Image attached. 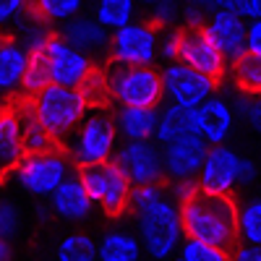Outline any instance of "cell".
<instances>
[{"instance_id": "10", "label": "cell", "mask_w": 261, "mask_h": 261, "mask_svg": "<svg viewBox=\"0 0 261 261\" xmlns=\"http://www.w3.org/2000/svg\"><path fill=\"white\" fill-rule=\"evenodd\" d=\"M241 165L243 154L230 144L209 146L196 175V188L214 196H235V191L241 188Z\"/></svg>"}, {"instance_id": "40", "label": "cell", "mask_w": 261, "mask_h": 261, "mask_svg": "<svg viewBox=\"0 0 261 261\" xmlns=\"http://www.w3.org/2000/svg\"><path fill=\"white\" fill-rule=\"evenodd\" d=\"M209 11H201V8H196V6H180V21H183V27L180 29H201L204 27V18H206Z\"/></svg>"}, {"instance_id": "26", "label": "cell", "mask_w": 261, "mask_h": 261, "mask_svg": "<svg viewBox=\"0 0 261 261\" xmlns=\"http://www.w3.org/2000/svg\"><path fill=\"white\" fill-rule=\"evenodd\" d=\"M136 13H139L136 0H94V11H92V16L107 32H115L130 24V21H136Z\"/></svg>"}, {"instance_id": "24", "label": "cell", "mask_w": 261, "mask_h": 261, "mask_svg": "<svg viewBox=\"0 0 261 261\" xmlns=\"http://www.w3.org/2000/svg\"><path fill=\"white\" fill-rule=\"evenodd\" d=\"M11 107H13V113H16V118H18V125H21V139H24V149H27V154H29V151H45V149L58 146V144L53 141V136L47 134V128L42 125L34 115H32L27 99H16Z\"/></svg>"}, {"instance_id": "46", "label": "cell", "mask_w": 261, "mask_h": 261, "mask_svg": "<svg viewBox=\"0 0 261 261\" xmlns=\"http://www.w3.org/2000/svg\"><path fill=\"white\" fill-rule=\"evenodd\" d=\"M170 261H183V258H180V256H178V253H175V256H172V258H170Z\"/></svg>"}, {"instance_id": "32", "label": "cell", "mask_w": 261, "mask_h": 261, "mask_svg": "<svg viewBox=\"0 0 261 261\" xmlns=\"http://www.w3.org/2000/svg\"><path fill=\"white\" fill-rule=\"evenodd\" d=\"M24 227V212L11 199V196L0 193V241H13Z\"/></svg>"}, {"instance_id": "27", "label": "cell", "mask_w": 261, "mask_h": 261, "mask_svg": "<svg viewBox=\"0 0 261 261\" xmlns=\"http://www.w3.org/2000/svg\"><path fill=\"white\" fill-rule=\"evenodd\" d=\"M86 0H29V11L50 27H63L65 21L84 13Z\"/></svg>"}, {"instance_id": "41", "label": "cell", "mask_w": 261, "mask_h": 261, "mask_svg": "<svg viewBox=\"0 0 261 261\" xmlns=\"http://www.w3.org/2000/svg\"><path fill=\"white\" fill-rule=\"evenodd\" d=\"M227 261H261V246L235 243L227 253Z\"/></svg>"}, {"instance_id": "25", "label": "cell", "mask_w": 261, "mask_h": 261, "mask_svg": "<svg viewBox=\"0 0 261 261\" xmlns=\"http://www.w3.org/2000/svg\"><path fill=\"white\" fill-rule=\"evenodd\" d=\"M11 37H13L27 53H45V47L50 45V39L55 37V32H53L50 24H45V21L37 18V16L29 11V13L13 27V34H11Z\"/></svg>"}, {"instance_id": "38", "label": "cell", "mask_w": 261, "mask_h": 261, "mask_svg": "<svg viewBox=\"0 0 261 261\" xmlns=\"http://www.w3.org/2000/svg\"><path fill=\"white\" fill-rule=\"evenodd\" d=\"M214 8L230 11L241 16L243 21H258L261 18V0H214Z\"/></svg>"}, {"instance_id": "11", "label": "cell", "mask_w": 261, "mask_h": 261, "mask_svg": "<svg viewBox=\"0 0 261 261\" xmlns=\"http://www.w3.org/2000/svg\"><path fill=\"white\" fill-rule=\"evenodd\" d=\"M113 162L123 170L134 188L165 183L162 170V149L154 141H120Z\"/></svg>"}, {"instance_id": "17", "label": "cell", "mask_w": 261, "mask_h": 261, "mask_svg": "<svg viewBox=\"0 0 261 261\" xmlns=\"http://www.w3.org/2000/svg\"><path fill=\"white\" fill-rule=\"evenodd\" d=\"M58 37L65 45H71L73 50L89 55L92 60L102 58L107 53V42H110V32H107L92 13H79L76 18L65 21L58 32Z\"/></svg>"}, {"instance_id": "30", "label": "cell", "mask_w": 261, "mask_h": 261, "mask_svg": "<svg viewBox=\"0 0 261 261\" xmlns=\"http://www.w3.org/2000/svg\"><path fill=\"white\" fill-rule=\"evenodd\" d=\"M58 261H97V241L86 232L65 235L55 248Z\"/></svg>"}, {"instance_id": "12", "label": "cell", "mask_w": 261, "mask_h": 261, "mask_svg": "<svg viewBox=\"0 0 261 261\" xmlns=\"http://www.w3.org/2000/svg\"><path fill=\"white\" fill-rule=\"evenodd\" d=\"M206 144L199 136H183L162 146V170L167 186H196V175L206 157Z\"/></svg>"}, {"instance_id": "14", "label": "cell", "mask_w": 261, "mask_h": 261, "mask_svg": "<svg viewBox=\"0 0 261 261\" xmlns=\"http://www.w3.org/2000/svg\"><path fill=\"white\" fill-rule=\"evenodd\" d=\"M178 63H183L188 68H193L196 73L212 79L214 84L225 81V76H227V60L206 39V34L201 29H183L180 32Z\"/></svg>"}, {"instance_id": "22", "label": "cell", "mask_w": 261, "mask_h": 261, "mask_svg": "<svg viewBox=\"0 0 261 261\" xmlns=\"http://www.w3.org/2000/svg\"><path fill=\"white\" fill-rule=\"evenodd\" d=\"M196 134V118L193 110L178 105H160L157 107V128H154V141L160 149L178 141L183 136H193Z\"/></svg>"}, {"instance_id": "6", "label": "cell", "mask_w": 261, "mask_h": 261, "mask_svg": "<svg viewBox=\"0 0 261 261\" xmlns=\"http://www.w3.org/2000/svg\"><path fill=\"white\" fill-rule=\"evenodd\" d=\"M107 94L118 107H160L162 99V81L160 71L151 68H130V65H105Z\"/></svg>"}, {"instance_id": "19", "label": "cell", "mask_w": 261, "mask_h": 261, "mask_svg": "<svg viewBox=\"0 0 261 261\" xmlns=\"http://www.w3.org/2000/svg\"><path fill=\"white\" fill-rule=\"evenodd\" d=\"M29 53L13 37H0V97L16 99L27 71Z\"/></svg>"}, {"instance_id": "28", "label": "cell", "mask_w": 261, "mask_h": 261, "mask_svg": "<svg viewBox=\"0 0 261 261\" xmlns=\"http://www.w3.org/2000/svg\"><path fill=\"white\" fill-rule=\"evenodd\" d=\"M235 232L238 243L261 246V201L258 199H243L235 209Z\"/></svg>"}, {"instance_id": "33", "label": "cell", "mask_w": 261, "mask_h": 261, "mask_svg": "<svg viewBox=\"0 0 261 261\" xmlns=\"http://www.w3.org/2000/svg\"><path fill=\"white\" fill-rule=\"evenodd\" d=\"M232 105V115L235 120H241L246 128L251 130H258L261 128V102L256 94H248V92H238V97L230 99Z\"/></svg>"}, {"instance_id": "44", "label": "cell", "mask_w": 261, "mask_h": 261, "mask_svg": "<svg viewBox=\"0 0 261 261\" xmlns=\"http://www.w3.org/2000/svg\"><path fill=\"white\" fill-rule=\"evenodd\" d=\"M186 6H196V8H201V11H212L214 8V0H183Z\"/></svg>"}, {"instance_id": "29", "label": "cell", "mask_w": 261, "mask_h": 261, "mask_svg": "<svg viewBox=\"0 0 261 261\" xmlns=\"http://www.w3.org/2000/svg\"><path fill=\"white\" fill-rule=\"evenodd\" d=\"M45 86H50V71H47V58L45 53H29L27 71L21 79V89L16 99H32L37 97Z\"/></svg>"}, {"instance_id": "4", "label": "cell", "mask_w": 261, "mask_h": 261, "mask_svg": "<svg viewBox=\"0 0 261 261\" xmlns=\"http://www.w3.org/2000/svg\"><path fill=\"white\" fill-rule=\"evenodd\" d=\"M27 105L32 115L47 128V134L58 146H63V141L73 134V128L92 110L79 89H68V86H58V84L45 86L37 97L27 99Z\"/></svg>"}, {"instance_id": "23", "label": "cell", "mask_w": 261, "mask_h": 261, "mask_svg": "<svg viewBox=\"0 0 261 261\" xmlns=\"http://www.w3.org/2000/svg\"><path fill=\"white\" fill-rule=\"evenodd\" d=\"M144 251L136 232L107 230L97 241V261H141Z\"/></svg>"}, {"instance_id": "47", "label": "cell", "mask_w": 261, "mask_h": 261, "mask_svg": "<svg viewBox=\"0 0 261 261\" xmlns=\"http://www.w3.org/2000/svg\"><path fill=\"white\" fill-rule=\"evenodd\" d=\"M0 37H3V34H0Z\"/></svg>"}, {"instance_id": "35", "label": "cell", "mask_w": 261, "mask_h": 261, "mask_svg": "<svg viewBox=\"0 0 261 261\" xmlns=\"http://www.w3.org/2000/svg\"><path fill=\"white\" fill-rule=\"evenodd\" d=\"M230 251H222L217 246H206L201 241H191V238H183V243L178 248V256L183 261H227Z\"/></svg>"}, {"instance_id": "7", "label": "cell", "mask_w": 261, "mask_h": 261, "mask_svg": "<svg viewBox=\"0 0 261 261\" xmlns=\"http://www.w3.org/2000/svg\"><path fill=\"white\" fill-rule=\"evenodd\" d=\"M76 175L84 183L86 193H89L94 209L110 214V217H120L128 212L134 186H130V180L123 175V170L113 160L94 165V167L76 170Z\"/></svg>"}, {"instance_id": "20", "label": "cell", "mask_w": 261, "mask_h": 261, "mask_svg": "<svg viewBox=\"0 0 261 261\" xmlns=\"http://www.w3.org/2000/svg\"><path fill=\"white\" fill-rule=\"evenodd\" d=\"M27 149L21 139V125L13 113V107H0V180L11 178L18 162L24 160Z\"/></svg>"}, {"instance_id": "45", "label": "cell", "mask_w": 261, "mask_h": 261, "mask_svg": "<svg viewBox=\"0 0 261 261\" xmlns=\"http://www.w3.org/2000/svg\"><path fill=\"white\" fill-rule=\"evenodd\" d=\"M157 3H160V0H136V6H141V8H146V11L154 8Z\"/></svg>"}, {"instance_id": "39", "label": "cell", "mask_w": 261, "mask_h": 261, "mask_svg": "<svg viewBox=\"0 0 261 261\" xmlns=\"http://www.w3.org/2000/svg\"><path fill=\"white\" fill-rule=\"evenodd\" d=\"M29 13V0H0V29H13Z\"/></svg>"}, {"instance_id": "43", "label": "cell", "mask_w": 261, "mask_h": 261, "mask_svg": "<svg viewBox=\"0 0 261 261\" xmlns=\"http://www.w3.org/2000/svg\"><path fill=\"white\" fill-rule=\"evenodd\" d=\"M0 261H16L13 256V246L8 241H0Z\"/></svg>"}, {"instance_id": "42", "label": "cell", "mask_w": 261, "mask_h": 261, "mask_svg": "<svg viewBox=\"0 0 261 261\" xmlns=\"http://www.w3.org/2000/svg\"><path fill=\"white\" fill-rule=\"evenodd\" d=\"M246 53L248 55H261V18L248 21L246 29Z\"/></svg>"}, {"instance_id": "5", "label": "cell", "mask_w": 261, "mask_h": 261, "mask_svg": "<svg viewBox=\"0 0 261 261\" xmlns=\"http://www.w3.org/2000/svg\"><path fill=\"white\" fill-rule=\"evenodd\" d=\"M71 175H76V167L71 165L68 154L63 151V146H53L45 151H29V154H24V160L18 162L11 178L24 193L34 196V199H47Z\"/></svg>"}, {"instance_id": "18", "label": "cell", "mask_w": 261, "mask_h": 261, "mask_svg": "<svg viewBox=\"0 0 261 261\" xmlns=\"http://www.w3.org/2000/svg\"><path fill=\"white\" fill-rule=\"evenodd\" d=\"M50 212L63 222H86L94 212V204L86 193L84 183L79 180V175H71L68 180H63L50 196H47Z\"/></svg>"}, {"instance_id": "2", "label": "cell", "mask_w": 261, "mask_h": 261, "mask_svg": "<svg viewBox=\"0 0 261 261\" xmlns=\"http://www.w3.org/2000/svg\"><path fill=\"white\" fill-rule=\"evenodd\" d=\"M178 206H180V225L186 238L201 241L206 246H217L222 251H230L238 243L235 196H214L193 188Z\"/></svg>"}, {"instance_id": "1", "label": "cell", "mask_w": 261, "mask_h": 261, "mask_svg": "<svg viewBox=\"0 0 261 261\" xmlns=\"http://www.w3.org/2000/svg\"><path fill=\"white\" fill-rule=\"evenodd\" d=\"M128 212L136 217V238L151 261H170L178 253L186 235L180 225V206L167 183L134 188Z\"/></svg>"}, {"instance_id": "13", "label": "cell", "mask_w": 261, "mask_h": 261, "mask_svg": "<svg viewBox=\"0 0 261 261\" xmlns=\"http://www.w3.org/2000/svg\"><path fill=\"white\" fill-rule=\"evenodd\" d=\"M45 58H47L50 84L68 86V89H79V86L89 79V73L97 68V63L89 55H84V53L73 50L71 45H65L58 34L45 47Z\"/></svg>"}, {"instance_id": "21", "label": "cell", "mask_w": 261, "mask_h": 261, "mask_svg": "<svg viewBox=\"0 0 261 261\" xmlns=\"http://www.w3.org/2000/svg\"><path fill=\"white\" fill-rule=\"evenodd\" d=\"M113 123L120 141H151L157 128V107H118Z\"/></svg>"}, {"instance_id": "9", "label": "cell", "mask_w": 261, "mask_h": 261, "mask_svg": "<svg viewBox=\"0 0 261 261\" xmlns=\"http://www.w3.org/2000/svg\"><path fill=\"white\" fill-rule=\"evenodd\" d=\"M160 81H162V99H167V105L186 107V110H196L220 89V84L196 73L193 68L178 60L165 63V68L160 71Z\"/></svg>"}, {"instance_id": "8", "label": "cell", "mask_w": 261, "mask_h": 261, "mask_svg": "<svg viewBox=\"0 0 261 261\" xmlns=\"http://www.w3.org/2000/svg\"><path fill=\"white\" fill-rule=\"evenodd\" d=\"M157 39L160 29L149 21H130V24L110 32L107 42V63L130 65V68H151L157 63Z\"/></svg>"}, {"instance_id": "15", "label": "cell", "mask_w": 261, "mask_h": 261, "mask_svg": "<svg viewBox=\"0 0 261 261\" xmlns=\"http://www.w3.org/2000/svg\"><path fill=\"white\" fill-rule=\"evenodd\" d=\"M246 29H248V21L222 8H212L201 27L206 39L222 53L227 63H235L238 58L246 55Z\"/></svg>"}, {"instance_id": "37", "label": "cell", "mask_w": 261, "mask_h": 261, "mask_svg": "<svg viewBox=\"0 0 261 261\" xmlns=\"http://www.w3.org/2000/svg\"><path fill=\"white\" fill-rule=\"evenodd\" d=\"M180 32H183L180 27L160 29V39H157V60H162V63H175V60H178Z\"/></svg>"}, {"instance_id": "31", "label": "cell", "mask_w": 261, "mask_h": 261, "mask_svg": "<svg viewBox=\"0 0 261 261\" xmlns=\"http://www.w3.org/2000/svg\"><path fill=\"white\" fill-rule=\"evenodd\" d=\"M232 81L238 92L258 94L261 89V55H243L232 63Z\"/></svg>"}, {"instance_id": "16", "label": "cell", "mask_w": 261, "mask_h": 261, "mask_svg": "<svg viewBox=\"0 0 261 261\" xmlns=\"http://www.w3.org/2000/svg\"><path fill=\"white\" fill-rule=\"evenodd\" d=\"M193 118H196V136H199L206 146L227 144L232 130H235L232 105L222 94H214L204 105H199L193 110Z\"/></svg>"}, {"instance_id": "36", "label": "cell", "mask_w": 261, "mask_h": 261, "mask_svg": "<svg viewBox=\"0 0 261 261\" xmlns=\"http://www.w3.org/2000/svg\"><path fill=\"white\" fill-rule=\"evenodd\" d=\"M180 21V3L178 0H160L154 8H149V24L154 29L178 27Z\"/></svg>"}, {"instance_id": "34", "label": "cell", "mask_w": 261, "mask_h": 261, "mask_svg": "<svg viewBox=\"0 0 261 261\" xmlns=\"http://www.w3.org/2000/svg\"><path fill=\"white\" fill-rule=\"evenodd\" d=\"M79 92H81V97L86 99V105H89L92 110H97V107H105L107 102H110L105 71H102V68H94V71L89 73V79L79 86Z\"/></svg>"}, {"instance_id": "3", "label": "cell", "mask_w": 261, "mask_h": 261, "mask_svg": "<svg viewBox=\"0 0 261 261\" xmlns=\"http://www.w3.org/2000/svg\"><path fill=\"white\" fill-rule=\"evenodd\" d=\"M118 144L120 139L113 123V113L105 107H97V110L86 113V118L73 128V134L63 141V151L68 154L76 170H84L110 162Z\"/></svg>"}]
</instances>
